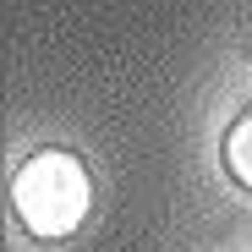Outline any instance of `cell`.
I'll return each mask as SVG.
<instances>
[{
  "instance_id": "1",
  "label": "cell",
  "mask_w": 252,
  "mask_h": 252,
  "mask_svg": "<svg viewBox=\"0 0 252 252\" xmlns=\"http://www.w3.org/2000/svg\"><path fill=\"white\" fill-rule=\"evenodd\" d=\"M88 197H94L88 164L71 148H38L11 176V214L38 241H66L88 220Z\"/></svg>"
},
{
  "instance_id": "2",
  "label": "cell",
  "mask_w": 252,
  "mask_h": 252,
  "mask_svg": "<svg viewBox=\"0 0 252 252\" xmlns=\"http://www.w3.org/2000/svg\"><path fill=\"white\" fill-rule=\"evenodd\" d=\"M220 159H225L230 181L252 192V104H247V110L225 126V137H220Z\"/></svg>"
}]
</instances>
